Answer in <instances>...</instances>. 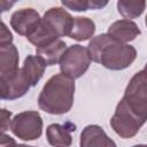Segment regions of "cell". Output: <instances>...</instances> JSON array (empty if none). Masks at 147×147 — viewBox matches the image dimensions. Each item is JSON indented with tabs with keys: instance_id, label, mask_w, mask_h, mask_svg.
Here are the masks:
<instances>
[{
	"instance_id": "obj_1",
	"label": "cell",
	"mask_w": 147,
	"mask_h": 147,
	"mask_svg": "<svg viewBox=\"0 0 147 147\" xmlns=\"http://www.w3.org/2000/svg\"><path fill=\"white\" fill-rule=\"evenodd\" d=\"M147 121V72L134 74L110 118V126L123 139L133 138Z\"/></svg>"
},
{
	"instance_id": "obj_2",
	"label": "cell",
	"mask_w": 147,
	"mask_h": 147,
	"mask_svg": "<svg viewBox=\"0 0 147 147\" xmlns=\"http://www.w3.org/2000/svg\"><path fill=\"white\" fill-rule=\"evenodd\" d=\"M88 52L93 62L109 70H123L129 68L137 57V51L129 44H122L108 33L93 37L88 42Z\"/></svg>"
},
{
	"instance_id": "obj_3",
	"label": "cell",
	"mask_w": 147,
	"mask_h": 147,
	"mask_svg": "<svg viewBox=\"0 0 147 147\" xmlns=\"http://www.w3.org/2000/svg\"><path fill=\"white\" fill-rule=\"evenodd\" d=\"M75 90V79L63 74H56L44 85L38 96V106L51 115L67 114L72 108Z\"/></svg>"
},
{
	"instance_id": "obj_4",
	"label": "cell",
	"mask_w": 147,
	"mask_h": 147,
	"mask_svg": "<svg viewBox=\"0 0 147 147\" xmlns=\"http://www.w3.org/2000/svg\"><path fill=\"white\" fill-rule=\"evenodd\" d=\"M74 23L75 17L64 8L52 7L44 14L38 28L26 39L36 48L44 47L62 37H69Z\"/></svg>"
},
{
	"instance_id": "obj_5",
	"label": "cell",
	"mask_w": 147,
	"mask_h": 147,
	"mask_svg": "<svg viewBox=\"0 0 147 147\" xmlns=\"http://www.w3.org/2000/svg\"><path fill=\"white\" fill-rule=\"evenodd\" d=\"M91 62L92 59L88 48L76 44L67 48L59 64L61 74L72 79H77L88 70Z\"/></svg>"
},
{
	"instance_id": "obj_6",
	"label": "cell",
	"mask_w": 147,
	"mask_h": 147,
	"mask_svg": "<svg viewBox=\"0 0 147 147\" xmlns=\"http://www.w3.org/2000/svg\"><path fill=\"white\" fill-rule=\"evenodd\" d=\"M42 118L36 110H25L16 114L10 122L11 133L24 141H32L42 134Z\"/></svg>"
},
{
	"instance_id": "obj_7",
	"label": "cell",
	"mask_w": 147,
	"mask_h": 147,
	"mask_svg": "<svg viewBox=\"0 0 147 147\" xmlns=\"http://www.w3.org/2000/svg\"><path fill=\"white\" fill-rule=\"evenodd\" d=\"M31 85L20 68L15 74L0 78V95L2 100H16L28 93Z\"/></svg>"
},
{
	"instance_id": "obj_8",
	"label": "cell",
	"mask_w": 147,
	"mask_h": 147,
	"mask_svg": "<svg viewBox=\"0 0 147 147\" xmlns=\"http://www.w3.org/2000/svg\"><path fill=\"white\" fill-rule=\"evenodd\" d=\"M41 17L39 13L33 8H21L11 14L10 26L13 30L28 38L39 25Z\"/></svg>"
},
{
	"instance_id": "obj_9",
	"label": "cell",
	"mask_w": 147,
	"mask_h": 147,
	"mask_svg": "<svg viewBox=\"0 0 147 147\" xmlns=\"http://www.w3.org/2000/svg\"><path fill=\"white\" fill-rule=\"evenodd\" d=\"M79 147H117L115 141L107 136L105 130L96 124L85 126L80 133Z\"/></svg>"
},
{
	"instance_id": "obj_10",
	"label": "cell",
	"mask_w": 147,
	"mask_h": 147,
	"mask_svg": "<svg viewBox=\"0 0 147 147\" xmlns=\"http://www.w3.org/2000/svg\"><path fill=\"white\" fill-rule=\"evenodd\" d=\"M107 33L115 40L122 44H126L129 41L134 40L141 33V31L137 25V23H134L133 21L122 18V20L115 21L108 28Z\"/></svg>"
},
{
	"instance_id": "obj_11",
	"label": "cell",
	"mask_w": 147,
	"mask_h": 147,
	"mask_svg": "<svg viewBox=\"0 0 147 147\" xmlns=\"http://www.w3.org/2000/svg\"><path fill=\"white\" fill-rule=\"evenodd\" d=\"M76 126L67 123L64 125L59 123H53L46 129V138L51 146L53 147H70L72 144L71 131H75Z\"/></svg>"
},
{
	"instance_id": "obj_12",
	"label": "cell",
	"mask_w": 147,
	"mask_h": 147,
	"mask_svg": "<svg viewBox=\"0 0 147 147\" xmlns=\"http://www.w3.org/2000/svg\"><path fill=\"white\" fill-rule=\"evenodd\" d=\"M18 49L11 44L0 45V78L15 74L18 68Z\"/></svg>"
},
{
	"instance_id": "obj_13",
	"label": "cell",
	"mask_w": 147,
	"mask_h": 147,
	"mask_svg": "<svg viewBox=\"0 0 147 147\" xmlns=\"http://www.w3.org/2000/svg\"><path fill=\"white\" fill-rule=\"evenodd\" d=\"M46 67L47 65L44 60L38 55H28L24 59L23 67L21 69L29 84L31 86H36L44 76Z\"/></svg>"
},
{
	"instance_id": "obj_14",
	"label": "cell",
	"mask_w": 147,
	"mask_h": 147,
	"mask_svg": "<svg viewBox=\"0 0 147 147\" xmlns=\"http://www.w3.org/2000/svg\"><path fill=\"white\" fill-rule=\"evenodd\" d=\"M67 48L68 47H67L65 41H63L61 39H57V40L53 41L49 45L36 48V55L41 57L47 67H52V65H55V64L60 63V61H61L64 52L67 51Z\"/></svg>"
},
{
	"instance_id": "obj_15",
	"label": "cell",
	"mask_w": 147,
	"mask_h": 147,
	"mask_svg": "<svg viewBox=\"0 0 147 147\" xmlns=\"http://www.w3.org/2000/svg\"><path fill=\"white\" fill-rule=\"evenodd\" d=\"M95 32V23L88 18L83 16L75 17L74 28L69 34V38L77 41H85L93 38Z\"/></svg>"
},
{
	"instance_id": "obj_16",
	"label": "cell",
	"mask_w": 147,
	"mask_h": 147,
	"mask_svg": "<svg viewBox=\"0 0 147 147\" xmlns=\"http://www.w3.org/2000/svg\"><path fill=\"white\" fill-rule=\"evenodd\" d=\"M146 8V2L144 0L130 1V0H119L117 1V10L125 20H132L139 17Z\"/></svg>"
},
{
	"instance_id": "obj_17",
	"label": "cell",
	"mask_w": 147,
	"mask_h": 147,
	"mask_svg": "<svg viewBox=\"0 0 147 147\" xmlns=\"http://www.w3.org/2000/svg\"><path fill=\"white\" fill-rule=\"evenodd\" d=\"M61 3L74 11H86L92 9V0H62Z\"/></svg>"
},
{
	"instance_id": "obj_18",
	"label": "cell",
	"mask_w": 147,
	"mask_h": 147,
	"mask_svg": "<svg viewBox=\"0 0 147 147\" xmlns=\"http://www.w3.org/2000/svg\"><path fill=\"white\" fill-rule=\"evenodd\" d=\"M13 42V34L6 26L3 22H1V32H0V45L11 44Z\"/></svg>"
},
{
	"instance_id": "obj_19",
	"label": "cell",
	"mask_w": 147,
	"mask_h": 147,
	"mask_svg": "<svg viewBox=\"0 0 147 147\" xmlns=\"http://www.w3.org/2000/svg\"><path fill=\"white\" fill-rule=\"evenodd\" d=\"M10 116H11V113L8 111L7 109H1V131L2 133H5L9 127H10Z\"/></svg>"
},
{
	"instance_id": "obj_20",
	"label": "cell",
	"mask_w": 147,
	"mask_h": 147,
	"mask_svg": "<svg viewBox=\"0 0 147 147\" xmlns=\"http://www.w3.org/2000/svg\"><path fill=\"white\" fill-rule=\"evenodd\" d=\"M15 147H34V146H29V145H25V144H16Z\"/></svg>"
},
{
	"instance_id": "obj_21",
	"label": "cell",
	"mask_w": 147,
	"mask_h": 147,
	"mask_svg": "<svg viewBox=\"0 0 147 147\" xmlns=\"http://www.w3.org/2000/svg\"><path fill=\"white\" fill-rule=\"evenodd\" d=\"M132 147H147V145H145V144H139V145H134V146H132Z\"/></svg>"
},
{
	"instance_id": "obj_22",
	"label": "cell",
	"mask_w": 147,
	"mask_h": 147,
	"mask_svg": "<svg viewBox=\"0 0 147 147\" xmlns=\"http://www.w3.org/2000/svg\"><path fill=\"white\" fill-rule=\"evenodd\" d=\"M145 24H146V26H147V15H146V18H145Z\"/></svg>"
},
{
	"instance_id": "obj_23",
	"label": "cell",
	"mask_w": 147,
	"mask_h": 147,
	"mask_svg": "<svg viewBox=\"0 0 147 147\" xmlns=\"http://www.w3.org/2000/svg\"><path fill=\"white\" fill-rule=\"evenodd\" d=\"M144 70L147 72V63H146V65H145V68H144Z\"/></svg>"
}]
</instances>
